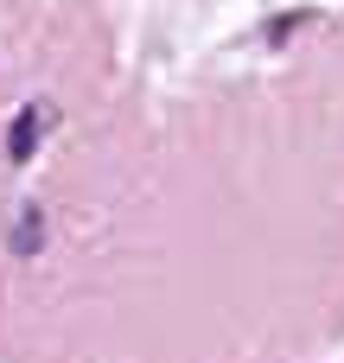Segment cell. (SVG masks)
I'll list each match as a JSON object with an SVG mask.
<instances>
[{"label": "cell", "mask_w": 344, "mask_h": 363, "mask_svg": "<svg viewBox=\"0 0 344 363\" xmlns=\"http://www.w3.org/2000/svg\"><path fill=\"white\" fill-rule=\"evenodd\" d=\"M38 128H45V108H38V102H26V108L13 115V134H6V160H13V166H26V160H32Z\"/></svg>", "instance_id": "cell-1"}, {"label": "cell", "mask_w": 344, "mask_h": 363, "mask_svg": "<svg viewBox=\"0 0 344 363\" xmlns=\"http://www.w3.org/2000/svg\"><path fill=\"white\" fill-rule=\"evenodd\" d=\"M45 242V217H38V204H19V230H13V249L19 255H32Z\"/></svg>", "instance_id": "cell-2"}]
</instances>
